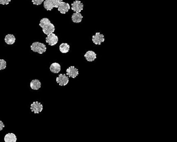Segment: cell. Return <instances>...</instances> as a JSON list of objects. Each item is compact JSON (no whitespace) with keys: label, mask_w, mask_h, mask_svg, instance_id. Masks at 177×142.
<instances>
[{"label":"cell","mask_w":177,"mask_h":142,"mask_svg":"<svg viewBox=\"0 0 177 142\" xmlns=\"http://www.w3.org/2000/svg\"><path fill=\"white\" fill-rule=\"evenodd\" d=\"M41 87V83L38 80H34L30 83V87L33 90H38Z\"/></svg>","instance_id":"cell-14"},{"label":"cell","mask_w":177,"mask_h":142,"mask_svg":"<svg viewBox=\"0 0 177 142\" xmlns=\"http://www.w3.org/2000/svg\"><path fill=\"white\" fill-rule=\"evenodd\" d=\"M58 9V11H60L61 14H65L70 9V5L68 3L64 2L62 1L59 6Z\"/></svg>","instance_id":"cell-10"},{"label":"cell","mask_w":177,"mask_h":142,"mask_svg":"<svg viewBox=\"0 0 177 142\" xmlns=\"http://www.w3.org/2000/svg\"><path fill=\"white\" fill-rule=\"evenodd\" d=\"M46 42L48 43L50 46H55L58 42V37L54 33H51L48 35L46 38Z\"/></svg>","instance_id":"cell-6"},{"label":"cell","mask_w":177,"mask_h":142,"mask_svg":"<svg viewBox=\"0 0 177 142\" xmlns=\"http://www.w3.org/2000/svg\"><path fill=\"white\" fill-rule=\"evenodd\" d=\"M11 0H0V4L3 5H6L9 4Z\"/></svg>","instance_id":"cell-20"},{"label":"cell","mask_w":177,"mask_h":142,"mask_svg":"<svg viewBox=\"0 0 177 142\" xmlns=\"http://www.w3.org/2000/svg\"><path fill=\"white\" fill-rule=\"evenodd\" d=\"M6 65L7 63L4 60H0V70H5L6 68Z\"/></svg>","instance_id":"cell-18"},{"label":"cell","mask_w":177,"mask_h":142,"mask_svg":"<svg viewBox=\"0 0 177 142\" xmlns=\"http://www.w3.org/2000/svg\"><path fill=\"white\" fill-rule=\"evenodd\" d=\"M84 9V5L80 1H75L72 4V9L75 12L80 13Z\"/></svg>","instance_id":"cell-8"},{"label":"cell","mask_w":177,"mask_h":142,"mask_svg":"<svg viewBox=\"0 0 177 142\" xmlns=\"http://www.w3.org/2000/svg\"><path fill=\"white\" fill-rule=\"evenodd\" d=\"M69 82V77L65 74H60L56 78V82L60 86H65L67 85Z\"/></svg>","instance_id":"cell-5"},{"label":"cell","mask_w":177,"mask_h":142,"mask_svg":"<svg viewBox=\"0 0 177 142\" xmlns=\"http://www.w3.org/2000/svg\"><path fill=\"white\" fill-rule=\"evenodd\" d=\"M92 42L94 43L95 44H99L100 45L101 43L104 42L105 41L104 36L99 32H97L95 33V35L92 36Z\"/></svg>","instance_id":"cell-7"},{"label":"cell","mask_w":177,"mask_h":142,"mask_svg":"<svg viewBox=\"0 0 177 142\" xmlns=\"http://www.w3.org/2000/svg\"><path fill=\"white\" fill-rule=\"evenodd\" d=\"M70 46L66 43H63L60 46V51L61 53H66L69 51Z\"/></svg>","instance_id":"cell-17"},{"label":"cell","mask_w":177,"mask_h":142,"mask_svg":"<svg viewBox=\"0 0 177 142\" xmlns=\"http://www.w3.org/2000/svg\"><path fill=\"white\" fill-rule=\"evenodd\" d=\"M50 71L53 73H59L61 71V66L58 63H53L50 67Z\"/></svg>","instance_id":"cell-15"},{"label":"cell","mask_w":177,"mask_h":142,"mask_svg":"<svg viewBox=\"0 0 177 142\" xmlns=\"http://www.w3.org/2000/svg\"><path fill=\"white\" fill-rule=\"evenodd\" d=\"M82 19H83V16L80 13L75 12L72 15V21L74 23H77V24L80 23L82 22Z\"/></svg>","instance_id":"cell-12"},{"label":"cell","mask_w":177,"mask_h":142,"mask_svg":"<svg viewBox=\"0 0 177 142\" xmlns=\"http://www.w3.org/2000/svg\"><path fill=\"white\" fill-rule=\"evenodd\" d=\"M5 142H16L17 137L14 133H7L4 138Z\"/></svg>","instance_id":"cell-13"},{"label":"cell","mask_w":177,"mask_h":142,"mask_svg":"<svg viewBox=\"0 0 177 142\" xmlns=\"http://www.w3.org/2000/svg\"><path fill=\"white\" fill-rule=\"evenodd\" d=\"M31 50L34 52H38L39 54H43L46 51V47L45 44L42 43L35 42L31 46Z\"/></svg>","instance_id":"cell-3"},{"label":"cell","mask_w":177,"mask_h":142,"mask_svg":"<svg viewBox=\"0 0 177 142\" xmlns=\"http://www.w3.org/2000/svg\"><path fill=\"white\" fill-rule=\"evenodd\" d=\"M62 0H45L43 2V7L48 11H51L53 8H58Z\"/></svg>","instance_id":"cell-2"},{"label":"cell","mask_w":177,"mask_h":142,"mask_svg":"<svg viewBox=\"0 0 177 142\" xmlns=\"http://www.w3.org/2000/svg\"><path fill=\"white\" fill-rule=\"evenodd\" d=\"M66 75L70 78H75L79 75L78 69L74 66L70 67L66 70Z\"/></svg>","instance_id":"cell-9"},{"label":"cell","mask_w":177,"mask_h":142,"mask_svg":"<svg viewBox=\"0 0 177 142\" xmlns=\"http://www.w3.org/2000/svg\"><path fill=\"white\" fill-rule=\"evenodd\" d=\"M39 25L43 29V33L47 35L53 33L55 30L54 25L48 18H43L41 19Z\"/></svg>","instance_id":"cell-1"},{"label":"cell","mask_w":177,"mask_h":142,"mask_svg":"<svg viewBox=\"0 0 177 142\" xmlns=\"http://www.w3.org/2000/svg\"><path fill=\"white\" fill-rule=\"evenodd\" d=\"M30 109L35 114L40 113L43 110V105L38 102H34L31 104Z\"/></svg>","instance_id":"cell-4"},{"label":"cell","mask_w":177,"mask_h":142,"mask_svg":"<svg viewBox=\"0 0 177 142\" xmlns=\"http://www.w3.org/2000/svg\"><path fill=\"white\" fill-rule=\"evenodd\" d=\"M5 41L8 44H13L16 41V38L13 34H9L5 36Z\"/></svg>","instance_id":"cell-16"},{"label":"cell","mask_w":177,"mask_h":142,"mask_svg":"<svg viewBox=\"0 0 177 142\" xmlns=\"http://www.w3.org/2000/svg\"><path fill=\"white\" fill-rule=\"evenodd\" d=\"M44 0H32V2L35 5H40L43 4Z\"/></svg>","instance_id":"cell-19"},{"label":"cell","mask_w":177,"mask_h":142,"mask_svg":"<svg viewBox=\"0 0 177 142\" xmlns=\"http://www.w3.org/2000/svg\"><path fill=\"white\" fill-rule=\"evenodd\" d=\"M84 57L87 61L92 62L96 58V54L92 51H89L85 54Z\"/></svg>","instance_id":"cell-11"},{"label":"cell","mask_w":177,"mask_h":142,"mask_svg":"<svg viewBox=\"0 0 177 142\" xmlns=\"http://www.w3.org/2000/svg\"><path fill=\"white\" fill-rule=\"evenodd\" d=\"M4 128H5L4 123H3V122H2L1 120H0V131H1Z\"/></svg>","instance_id":"cell-21"}]
</instances>
